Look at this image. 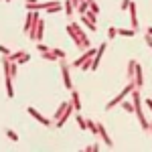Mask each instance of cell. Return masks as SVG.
<instances>
[{
  "label": "cell",
  "instance_id": "obj_1",
  "mask_svg": "<svg viewBox=\"0 0 152 152\" xmlns=\"http://www.w3.org/2000/svg\"><path fill=\"white\" fill-rule=\"evenodd\" d=\"M134 87H136V85H134V81H128V85H126V87H124V89H122V91H120V94H118L116 97H114V99H110V102L105 104V110L110 112V110H112L114 105H118L120 102H122V99H124V97H128V95H130V91H132Z\"/></svg>",
  "mask_w": 152,
  "mask_h": 152
},
{
  "label": "cell",
  "instance_id": "obj_2",
  "mask_svg": "<svg viewBox=\"0 0 152 152\" xmlns=\"http://www.w3.org/2000/svg\"><path fill=\"white\" fill-rule=\"evenodd\" d=\"M26 114H28V116H31V118H35L37 122H41L43 126H47V128H51V126L55 124V122H53L51 118H45V116H43V114H41V112H37V110H35V107H33V105H28V107H26Z\"/></svg>",
  "mask_w": 152,
  "mask_h": 152
},
{
  "label": "cell",
  "instance_id": "obj_3",
  "mask_svg": "<svg viewBox=\"0 0 152 152\" xmlns=\"http://www.w3.org/2000/svg\"><path fill=\"white\" fill-rule=\"evenodd\" d=\"M69 24H71V28L75 31V35L81 39V47H83V51H87V49H89V45H91V43H89V37H87V33H85L81 26H79V23H69Z\"/></svg>",
  "mask_w": 152,
  "mask_h": 152
},
{
  "label": "cell",
  "instance_id": "obj_4",
  "mask_svg": "<svg viewBox=\"0 0 152 152\" xmlns=\"http://www.w3.org/2000/svg\"><path fill=\"white\" fill-rule=\"evenodd\" d=\"M59 65H61V73H63V85H65V89H73V85H71V73H69V67L67 65V61L65 59H59Z\"/></svg>",
  "mask_w": 152,
  "mask_h": 152
},
{
  "label": "cell",
  "instance_id": "obj_5",
  "mask_svg": "<svg viewBox=\"0 0 152 152\" xmlns=\"http://www.w3.org/2000/svg\"><path fill=\"white\" fill-rule=\"evenodd\" d=\"M105 49H107V43H102V45L97 47L95 55L91 57V65H89V69H91V71H97V67H99V61H102V57H104Z\"/></svg>",
  "mask_w": 152,
  "mask_h": 152
},
{
  "label": "cell",
  "instance_id": "obj_6",
  "mask_svg": "<svg viewBox=\"0 0 152 152\" xmlns=\"http://www.w3.org/2000/svg\"><path fill=\"white\" fill-rule=\"evenodd\" d=\"M132 81L136 87H142L144 85V69H142V65L136 61V65H134V77H132Z\"/></svg>",
  "mask_w": 152,
  "mask_h": 152
},
{
  "label": "cell",
  "instance_id": "obj_7",
  "mask_svg": "<svg viewBox=\"0 0 152 152\" xmlns=\"http://www.w3.org/2000/svg\"><path fill=\"white\" fill-rule=\"evenodd\" d=\"M95 128H97V134L102 136V140H104V144H105V146H110V148H112V146H114V142H112V138L107 136V132H105L104 124H102V122H95Z\"/></svg>",
  "mask_w": 152,
  "mask_h": 152
},
{
  "label": "cell",
  "instance_id": "obj_8",
  "mask_svg": "<svg viewBox=\"0 0 152 152\" xmlns=\"http://www.w3.org/2000/svg\"><path fill=\"white\" fill-rule=\"evenodd\" d=\"M43 37H45V20H43V18H39L37 28H35V43H41V41H43Z\"/></svg>",
  "mask_w": 152,
  "mask_h": 152
},
{
  "label": "cell",
  "instance_id": "obj_9",
  "mask_svg": "<svg viewBox=\"0 0 152 152\" xmlns=\"http://www.w3.org/2000/svg\"><path fill=\"white\" fill-rule=\"evenodd\" d=\"M128 10H130V20H132V28L136 31V28H138V14H136V4H134V2H130Z\"/></svg>",
  "mask_w": 152,
  "mask_h": 152
},
{
  "label": "cell",
  "instance_id": "obj_10",
  "mask_svg": "<svg viewBox=\"0 0 152 152\" xmlns=\"http://www.w3.org/2000/svg\"><path fill=\"white\" fill-rule=\"evenodd\" d=\"M79 91H75V89H71V104L75 107V112H81V102H79Z\"/></svg>",
  "mask_w": 152,
  "mask_h": 152
},
{
  "label": "cell",
  "instance_id": "obj_11",
  "mask_svg": "<svg viewBox=\"0 0 152 152\" xmlns=\"http://www.w3.org/2000/svg\"><path fill=\"white\" fill-rule=\"evenodd\" d=\"M4 83H6V95L12 99V97H14V83H12L10 75H4Z\"/></svg>",
  "mask_w": 152,
  "mask_h": 152
},
{
  "label": "cell",
  "instance_id": "obj_12",
  "mask_svg": "<svg viewBox=\"0 0 152 152\" xmlns=\"http://www.w3.org/2000/svg\"><path fill=\"white\" fill-rule=\"evenodd\" d=\"M65 33H67V35H69L71 39L75 41V45H77V47H79V49H81V51H83V47H81V39H79V37L75 35V31L71 28V24H67V28H65Z\"/></svg>",
  "mask_w": 152,
  "mask_h": 152
},
{
  "label": "cell",
  "instance_id": "obj_13",
  "mask_svg": "<svg viewBox=\"0 0 152 152\" xmlns=\"http://www.w3.org/2000/svg\"><path fill=\"white\" fill-rule=\"evenodd\" d=\"M134 65H136V59H130V61H128V69H126L128 81H132V77H134Z\"/></svg>",
  "mask_w": 152,
  "mask_h": 152
},
{
  "label": "cell",
  "instance_id": "obj_14",
  "mask_svg": "<svg viewBox=\"0 0 152 152\" xmlns=\"http://www.w3.org/2000/svg\"><path fill=\"white\" fill-rule=\"evenodd\" d=\"M49 49H51V53H53L57 59H67V53H65L63 49H57V47H49Z\"/></svg>",
  "mask_w": 152,
  "mask_h": 152
},
{
  "label": "cell",
  "instance_id": "obj_15",
  "mask_svg": "<svg viewBox=\"0 0 152 152\" xmlns=\"http://www.w3.org/2000/svg\"><path fill=\"white\" fill-rule=\"evenodd\" d=\"M120 105H122V107H124L126 112H130V114H134V105H132V102H128L126 97H124V99L120 102Z\"/></svg>",
  "mask_w": 152,
  "mask_h": 152
},
{
  "label": "cell",
  "instance_id": "obj_16",
  "mask_svg": "<svg viewBox=\"0 0 152 152\" xmlns=\"http://www.w3.org/2000/svg\"><path fill=\"white\" fill-rule=\"evenodd\" d=\"M83 16H85V18H87V20H89L91 24H95V26H97V14H94L91 10H87L85 14H83Z\"/></svg>",
  "mask_w": 152,
  "mask_h": 152
},
{
  "label": "cell",
  "instance_id": "obj_17",
  "mask_svg": "<svg viewBox=\"0 0 152 152\" xmlns=\"http://www.w3.org/2000/svg\"><path fill=\"white\" fill-rule=\"evenodd\" d=\"M75 8H77V12H79V14H85V12L89 10V6H87V0H83V2H79V4H77Z\"/></svg>",
  "mask_w": 152,
  "mask_h": 152
},
{
  "label": "cell",
  "instance_id": "obj_18",
  "mask_svg": "<svg viewBox=\"0 0 152 152\" xmlns=\"http://www.w3.org/2000/svg\"><path fill=\"white\" fill-rule=\"evenodd\" d=\"M134 28H118V35L120 37H134Z\"/></svg>",
  "mask_w": 152,
  "mask_h": 152
},
{
  "label": "cell",
  "instance_id": "obj_19",
  "mask_svg": "<svg viewBox=\"0 0 152 152\" xmlns=\"http://www.w3.org/2000/svg\"><path fill=\"white\" fill-rule=\"evenodd\" d=\"M87 6H89V10L94 12V14H99V4L95 0H87Z\"/></svg>",
  "mask_w": 152,
  "mask_h": 152
},
{
  "label": "cell",
  "instance_id": "obj_20",
  "mask_svg": "<svg viewBox=\"0 0 152 152\" xmlns=\"http://www.w3.org/2000/svg\"><path fill=\"white\" fill-rule=\"evenodd\" d=\"M16 75H18V63L16 61H10V77L16 79Z\"/></svg>",
  "mask_w": 152,
  "mask_h": 152
},
{
  "label": "cell",
  "instance_id": "obj_21",
  "mask_svg": "<svg viewBox=\"0 0 152 152\" xmlns=\"http://www.w3.org/2000/svg\"><path fill=\"white\" fill-rule=\"evenodd\" d=\"M79 20H81V24H85V26H87V28H89L91 33H94L95 28H97V26H95V24H91L89 20H87V18H85V16H83V14H79Z\"/></svg>",
  "mask_w": 152,
  "mask_h": 152
},
{
  "label": "cell",
  "instance_id": "obj_22",
  "mask_svg": "<svg viewBox=\"0 0 152 152\" xmlns=\"http://www.w3.org/2000/svg\"><path fill=\"white\" fill-rule=\"evenodd\" d=\"M63 8H65V12H67V16H71V14H73V8H75V6H73V2H71V0H65Z\"/></svg>",
  "mask_w": 152,
  "mask_h": 152
},
{
  "label": "cell",
  "instance_id": "obj_23",
  "mask_svg": "<svg viewBox=\"0 0 152 152\" xmlns=\"http://www.w3.org/2000/svg\"><path fill=\"white\" fill-rule=\"evenodd\" d=\"M24 53H26V51H23V49H18L16 53H10V55H8V59H10V61H18V59L23 57Z\"/></svg>",
  "mask_w": 152,
  "mask_h": 152
},
{
  "label": "cell",
  "instance_id": "obj_24",
  "mask_svg": "<svg viewBox=\"0 0 152 152\" xmlns=\"http://www.w3.org/2000/svg\"><path fill=\"white\" fill-rule=\"evenodd\" d=\"M144 41H146V47H152V28H150V26L146 28V35H144Z\"/></svg>",
  "mask_w": 152,
  "mask_h": 152
},
{
  "label": "cell",
  "instance_id": "obj_25",
  "mask_svg": "<svg viewBox=\"0 0 152 152\" xmlns=\"http://www.w3.org/2000/svg\"><path fill=\"white\" fill-rule=\"evenodd\" d=\"M65 105H67V102H61V104H59L57 112H55V114H53V118H55V120H59V116H61V114H63V112H65Z\"/></svg>",
  "mask_w": 152,
  "mask_h": 152
},
{
  "label": "cell",
  "instance_id": "obj_26",
  "mask_svg": "<svg viewBox=\"0 0 152 152\" xmlns=\"http://www.w3.org/2000/svg\"><path fill=\"white\" fill-rule=\"evenodd\" d=\"M116 37H118V28L116 26H110L107 28V41H114Z\"/></svg>",
  "mask_w": 152,
  "mask_h": 152
},
{
  "label": "cell",
  "instance_id": "obj_27",
  "mask_svg": "<svg viewBox=\"0 0 152 152\" xmlns=\"http://www.w3.org/2000/svg\"><path fill=\"white\" fill-rule=\"evenodd\" d=\"M41 57H43V59H49V61H59V59L51 53V49H49V51H43V53H41Z\"/></svg>",
  "mask_w": 152,
  "mask_h": 152
},
{
  "label": "cell",
  "instance_id": "obj_28",
  "mask_svg": "<svg viewBox=\"0 0 152 152\" xmlns=\"http://www.w3.org/2000/svg\"><path fill=\"white\" fill-rule=\"evenodd\" d=\"M6 136L10 138L12 142H18V134L14 132V130H10V128H6Z\"/></svg>",
  "mask_w": 152,
  "mask_h": 152
},
{
  "label": "cell",
  "instance_id": "obj_29",
  "mask_svg": "<svg viewBox=\"0 0 152 152\" xmlns=\"http://www.w3.org/2000/svg\"><path fill=\"white\" fill-rule=\"evenodd\" d=\"M85 124H87V130H89L91 134H97V128H95V122H94V120H85Z\"/></svg>",
  "mask_w": 152,
  "mask_h": 152
},
{
  "label": "cell",
  "instance_id": "obj_30",
  "mask_svg": "<svg viewBox=\"0 0 152 152\" xmlns=\"http://www.w3.org/2000/svg\"><path fill=\"white\" fill-rule=\"evenodd\" d=\"M99 150V144H89V146H85V152H97Z\"/></svg>",
  "mask_w": 152,
  "mask_h": 152
},
{
  "label": "cell",
  "instance_id": "obj_31",
  "mask_svg": "<svg viewBox=\"0 0 152 152\" xmlns=\"http://www.w3.org/2000/svg\"><path fill=\"white\" fill-rule=\"evenodd\" d=\"M28 59H31V55H28V53H24V55H23V57H20V59H18L16 63H18V65H23V63H26Z\"/></svg>",
  "mask_w": 152,
  "mask_h": 152
},
{
  "label": "cell",
  "instance_id": "obj_32",
  "mask_svg": "<svg viewBox=\"0 0 152 152\" xmlns=\"http://www.w3.org/2000/svg\"><path fill=\"white\" fill-rule=\"evenodd\" d=\"M130 2H132V0H122V4H120V8H122V10H128Z\"/></svg>",
  "mask_w": 152,
  "mask_h": 152
},
{
  "label": "cell",
  "instance_id": "obj_33",
  "mask_svg": "<svg viewBox=\"0 0 152 152\" xmlns=\"http://www.w3.org/2000/svg\"><path fill=\"white\" fill-rule=\"evenodd\" d=\"M0 53L8 57V55H10V49H8V47H4V45H0Z\"/></svg>",
  "mask_w": 152,
  "mask_h": 152
},
{
  "label": "cell",
  "instance_id": "obj_34",
  "mask_svg": "<svg viewBox=\"0 0 152 152\" xmlns=\"http://www.w3.org/2000/svg\"><path fill=\"white\" fill-rule=\"evenodd\" d=\"M37 51H39V53H43V51H49V47H45V45H41V43H39V45H37Z\"/></svg>",
  "mask_w": 152,
  "mask_h": 152
},
{
  "label": "cell",
  "instance_id": "obj_35",
  "mask_svg": "<svg viewBox=\"0 0 152 152\" xmlns=\"http://www.w3.org/2000/svg\"><path fill=\"white\" fill-rule=\"evenodd\" d=\"M71 2H73V6H77V4H79V0H71Z\"/></svg>",
  "mask_w": 152,
  "mask_h": 152
},
{
  "label": "cell",
  "instance_id": "obj_36",
  "mask_svg": "<svg viewBox=\"0 0 152 152\" xmlns=\"http://www.w3.org/2000/svg\"><path fill=\"white\" fill-rule=\"evenodd\" d=\"M4 2H10V0H4Z\"/></svg>",
  "mask_w": 152,
  "mask_h": 152
},
{
  "label": "cell",
  "instance_id": "obj_37",
  "mask_svg": "<svg viewBox=\"0 0 152 152\" xmlns=\"http://www.w3.org/2000/svg\"><path fill=\"white\" fill-rule=\"evenodd\" d=\"M79 2H83V0H79Z\"/></svg>",
  "mask_w": 152,
  "mask_h": 152
}]
</instances>
